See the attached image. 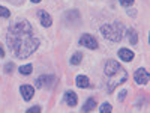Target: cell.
Instances as JSON below:
<instances>
[{
    "label": "cell",
    "instance_id": "9",
    "mask_svg": "<svg viewBox=\"0 0 150 113\" xmlns=\"http://www.w3.org/2000/svg\"><path fill=\"white\" fill-rule=\"evenodd\" d=\"M39 18H41V24L44 27H50L53 24L51 15H48V12H45V11H39Z\"/></svg>",
    "mask_w": 150,
    "mask_h": 113
},
{
    "label": "cell",
    "instance_id": "13",
    "mask_svg": "<svg viewBox=\"0 0 150 113\" xmlns=\"http://www.w3.org/2000/svg\"><path fill=\"white\" fill-rule=\"evenodd\" d=\"M126 35H128V39H129V42L131 44H137L138 42V33H137V30L135 29H128V32H126Z\"/></svg>",
    "mask_w": 150,
    "mask_h": 113
},
{
    "label": "cell",
    "instance_id": "12",
    "mask_svg": "<svg viewBox=\"0 0 150 113\" xmlns=\"http://www.w3.org/2000/svg\"><path fill=\"white\" fill-rule=\"evenodd\" d=\"M75 83H77L78 87H89L90 86V80L86 77V75H77V79H75Z\"/></svg>",
    "mask_w": 150,
    "mask_h": 113
},
{
    "label": "cell",
    "instance_id": "5",
    "mask_svg": "<svg viewBox=\"0 0 150 113\" xmlns=\"http://www.w3.org/2000/svg\"><path fill=\"white\" fill-rule=\"evenodd\" d=\"M134 80L137 82V84H141V86L147 84L149 83V72H147V69L138 68L135 71V74H134Z\"/></svg>",
    "mask_w": 150,
    "mask_h": 113
},
{
    "label": "cell",
    "instance_id": "19",
    "mask_svg": "<svg viewBox=\"0 0 150 113\" xmlns=\"http://www.w3.org/2000/svg\"><path fill=\"white\" fill-rule=\"evenodd\" d=\"M119 2H120V5H123V6H131L132 3H134V0H119Z\"/></svg>",
    "mask_w": 150,
    "mask_h": 113
},
{
    "label": "cell",
    "instance_id": "10",
    "mask_svg": "<svg viewBox=\"0 0 150 113\" xmlns=\"http://www.w3.org/2000/svg\"><path fill=\"white\" fill-rule=\"evenodd\" d=\"M117 54H119L120 60H125V62H131L134 59V53L131 51V50H128V48H120Z\"/></svg>",
    "mask_w": 150,
    "mask_h": 113
},
{
    "label": "cell",
    "instance_id": "11",
    "mask_svg": "<svg viewBox=\"0 0 150 113\" xmlns=\"http://www.w3.org/2000/svg\"><path fill=\"white\" fill-rule=\"evenodd\" d=\"M93 109H96V99L93 98V97H90L87 101L83 104V109H81V112H92Z\"/></svg>",
    "mask_w": 150,
    "mask_h": 113
},
{
    "label": "cell",
    "instance_id": "21",
    "mask_svg": "<svg viewBox=\"0 0 150 113\" xmlns=\"http://www.w3.org/2000/svg\"><path fill=\"white\" fill-rule=\"evenodd\" d=\"M126 94H128L126 91H122V92H120V95H119V99H120V101H123V99H125V97H126Z\"/></svg>",
    "mask_w": 150,
    "mask_h": 113
},
{
    "label": "cell",
    "instance_id": "2",
    "mask_svg": "<svg viewBox=\"0 0 150 113\" xmlns=\"http://www.w3.org/2000/svg\"><path fill=\"white\" fill-rule=\"evenodd\" d=\"M101 32H102V35L107 38V39H110L112 42H119L123 38L125 29H123V26L119 21H116L112 24H104V26L101 27Z\"/></svg>",
    "mask_w": 150,
    "mask_h": 113
},
{
    "label": "cell",
    "instance_id": "6",
    "mask_svg": "<svg viewBox=\"0 0 150 113\" xmlns=\"http://www.w3.org/2000/svg\"><path fill=\"white\" fill-rule=\"evenodd\" d=\"M20 92H21L23 98L26 99V101H29V99H32L33 95H35V87L30 86V84H23L20 87Z\"/></svg>",
    "mask_w": 150,
    "mask_h": 113
},
{
    "label": "cell",
    "instance_id": "17",
    "mask_svg": "<svg viewBox=\"0 0 150 113\" xmlns=\"http://www.w3.org/2000/svg\"><path fill=\"white\" fill-rule=\"evenodd\" d=\"M0 17H3V18H9V17H11L9 9H6V8H3V6H0Z\"/></svg>",
    "mask_w": 150,
    "mask_h": 113
},
{
    "label": "cell",
    "instance_id": "1",
    "mask_svg": "<svg viewBox=\"0 0 150 113\" xmlns=\"http://www.w3.org/2000/svg\"><path fill=\"white\" fill-rule=\"evenodd\" d=\"M6 44L14 57L26 59L36 51V48L39 47V39L35 35L29 21L21 20L9 26L6 33Z\"/></svg>",
    "mask_w": 150,
    "mask_h": 113
},
{
    "label": "cell",
    "instance_id": "15",
    "mask_svg": "<svg viewBox=\"0 0 150 113\" xmlns=\"http://www.w3.org/2000/svg\"><path fill=\"white\" fill-rule=\"evenodd\" d=\"M81 59H83V54H81V53H75V54L71 57V64H72V65H78L80 62H81Z\"/></svg>",
    "mask_w": 150,
    "mask_h": 113
},
{
    "label": "cell",
    "instance_id": "18",
    "mask_svg": "<svg viewBox=\"0 0 150 113\" xmlns=\"http://www.w3.org/2000/svg\"><path fill=\"white\" fill-rule=\"evenodd\" d=\"M12 71H14V64H12V62H9V64L5 65V72H6V74H11Z\"/></svg>",
    "mask_w": 150,
    "mask_h": 113
},
{
    "label": "cell",
    "instance_id": "3",
    "mask_svg": "<svg viewBox=\"0 0 150 113\" xmlns=\"http://www.w3.org/2000/svg\"><path fill=\"white\" fill-rule=\"evenodd\" d=\"M104 72H105V75H108V77H116L117 74H125V69L120 67L119 62L110 59V60L107 62V64H105Z\"/></svg>",
    "mask_w": 150,
    "mask_h": 113
},
{
    "label": "cell",
    "instance_id": "23",
    "mask_svg": "<svg viewBox=\"0 0 150 113\" xmlns=\"http://www.w3.org/2000/svg\"><path fill=\"white\" fill-rule=\"evenodd\" d=\"M30 2H33V3H39L41 0H30Z\"/></svg>",
    "mask_w": 150,
    "mask_h": 113
},
{
    "label": "cell",
    "instance_id": "4",
    "mask_svg": "<svg viewBox=\"0 0 150 113\" xmlns=\"http://www.w3.org/2000/svg\"><path fill=\"white\" fill-rule=\"evenodd\" d=\"M80 44L84 45L86 48H90V50H96L98 48V41L89 33H84L81 38H80Z\"/></svg>",
    "mask_w": 150,
    "mask_h": 113
},
{
    "label": "cell",
    "instance_id": "7",
    "mask_svg": "<svg viewBox=\"0 0 150 113\" xmlns=\"http://www.w3.org/2000/svg\"><path fill=\"white\" fill-rule=\"evenodd\" d=\"M56 82V77H54V75H41V77L39 79H38L36 80V87H39V89H41V87H44V86H47V84H50V83H54Z\"/></svg>",
    "mask_w": 150,
    "mask_h": 113
},
{
    "label": "cell",
    "instance_id": "20",
    "mask_svg": "<svg viewBox=\"0 0 150 113\" xmlns=\"http://www.w3.org/2000/svg\"><path fill=\"white\" fill-rule=\"evenodd\" d=\"M39 112H41V109L38 107V106H33V107H30L27 110V113H39Z\"/></svg>",
    "mask_w": 150,
    "mask_h": 113
},
{
    "label": "cell",
    "instance_id": "16",
    "mask_svg": "<svg viewBox=\"0 0 150 113\" xmlns=\"http://www.w3.org/2000/svg\"><path fill=\"white\" fill-rule=\"evenodd\" d=\"M99 112H101V113H110L111 112V104L110 103H104L101 106V109H99Z\"/></svg>",
    "mask_w": 150,
    "mask_h": 113
},
{
    "label": "cell",
    "instance_id": "14",
    "mask_svg": "<svg viewBox=\"0 0 150 113\" xmlns=\"http://www.w3.org/2000/svg\"><path fill=\"white\" fill-rule=\"evenodd\" d=\"M23 75H29V74H32V71H33V65L32 64H29V65H23V67H20V69H18Z\"/></svg>",
    "mask_w": 150,
    "mask_h": 113
},
{
    "label": "cell",
    "instance_id": "22",
    "mask_svg": "<svg viewBox=\"0 0 150 113\" xmlns=\"http://www.w3.org/2000/svg\"><path fill=\"white\" fill-rule=\"evenodd\" d=\"M3 56H5V50H3L2 44H0V57H3Z\"/></svg>",
    "mask_w": 150,
    "mask_h": 113
},
{
    "label": "cell",
    "instance_id": "8",
    "mask_svg": "<svg viewBox=\"0 0 150 113\" xmlns=\"http://www.w3.org/2000/svg\"><path fill=\"white\" fill-rule=\"evenodd\" d=\"M65 101L69 107H74V106H77V101H78V98H77V94H75L74 91H66L65 92Z\"/></svg>",
    "mask_w": 150,
    "mask_h": 113
}]
</instances>
